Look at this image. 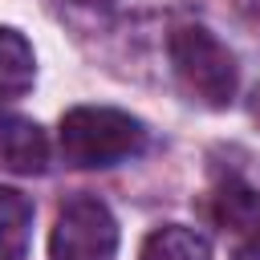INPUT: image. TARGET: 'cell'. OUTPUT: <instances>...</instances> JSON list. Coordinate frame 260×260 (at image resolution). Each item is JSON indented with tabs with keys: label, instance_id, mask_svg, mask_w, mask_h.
I'll list each match as a JSON object with an SVG mask.
<instances>
[{
	"label": "cell",
	"instance_id": "4",
	"mask_svg": "<svg viewBox=\"0 0 260 260\" xmlns=\"http://www.w3.org/2000/svg\"><path fill=\"white\" fill-rule=\"evenodd\" d=\"M0 167L16 175H41L49 167V138L37 122L0 110Z\"/></svg>",
	"mask_w": 260,
	"mask_h": 260
},
{
	"label": "cell",
	"instance_id": "3",
	"mask_svg": "<svg viewBox=\"0 0 260 260\" xmlns=\"http://www.w3.org/2000/svg\"><path fill=\"white\" fill-rule=\"evenodd\" d=\"M53 260H114L118 256V219L93 195H77L57 211L49 236Z\"/></svg>",
	"mask_w": 260,
	"mask_h": 260
},
{
	"label": "cell",
	"instance_id": "8",
	"mask_svg": "<svg viewBox=\"0 0 260 260\" xmlns=\"http://www.w3.org/2000/svg\"><path fill=\"white\" fill-rule=\"evenodd\" d=\"M138 260H211V244L195 228L167 223V228H158V232L146 236Z\"/></svg>",
	"mask_w": 260,
	"mask_h": 260
},
{
	"label": "cell",
	"instance_id": "5",
	"mask_svg": "<svg viewBox=\"0 0 260 260\" xmlns=\"http://www.w3.org/2000/svg\"><path fill=\"white\" fill-rule=\"evenodd\" d=\"M211 215L228 232H260V191L244 179H228L211 195Z\"/></svg>",
	"mask_w": 260,
	"mask_h": 260
},
{
	"label": "cell",
	"instance_id": "7",
	"mask_svg": "<svg viewBox=\"0 0 260 260\" xmlns=\"http://www.w3.org/2000/svg\"><path fill=\"white\" fill-rule=\"evenodd\" d=\"M28 236H32V203L20 191L0 187V260H24Z\"/></svg>",
	"mask_w": 260,
	"mask_h": 260
},
{
	"label": "cell",
	"instance_id": "1",
	"mask_svg": "<svg viewBox=\"0 0 260 260\" xmlns=\"http://www.w3.org/2000/svg\"><path fill=\"white\" fill-rule=\"evenodd\" d=\"M61 158L77 171L118 167L146 146V126L114 106H73L57 130Z\"/></svg>",
	"mask_w": 260,
	"mask_h": 260
},
{
	"label": "cell",
	"instance_id": "10",
	"mask_svg": "<svg viewBox=\"0 0 260 260\" xmlns=\"http://www.w3.org/2000/svg\"><path fill=\"white\" fill-rule=\"evenodd\" d=\"M252 118L260 122V85H256V93H252Z\"/></svg>",
	"mask_w": 260,
	"mask_h": 260
},
{
	"label": "cell",
	"instance_id": "2",
	"mask_svg": "<svg viewBox=\"0 0 260 260\" xmlns=\"http://www.w3.org/2000/svg\"><path fill=\"white\" fill-rule=\"evenodd\" d=\"M171 65H175L179 85L195 102H203L211 110L232 106L236 85H240V69L215 32H207L203 24H179L171 32Z\"/></svg>",
	"mask_w": 260,
	"mask_h": 260
},
{
	"label": "cell",
	"instance_id": "11",
	"mask_svg": "<svg viewBox=\"0 0 260 260\" xmlns=\"http://www.w3.org/2000/svg\"><path fill=\"white\" fill-rule=\"evenodd\" d=\"M73 4H106V0H73Z\"/></svg>",
	"mask_w": 260,
	"mask_h": 260
},
{
	"label": "cell",
	"instance_id": "6",
	"mask_svg": "<svg viewBox=\"0 0 260 260\" xmlns=\"http://www.w3.org/2000/svg\"><path fill=\"white\" fill-rule=\"evenodd\" d=\"M32 73H37L32 45L16 28H0V102H12L20 93H28Z\"/></svg>",
	"mask_w": 260,
	"mask_h": 260
},
{
	"label": "cell",
	"instance_id": "9",
	"mask_svg": "<svg viewBox=\"0 0 260 260\" xmlns=\"http://www.w3.org/2000/svg\"><path fill=\"white\" fill-rule=\"evenodd\" d=\"M232 260H260V240H256V244H244V248H240Z\"/></svg>",
	"mask_w": 260,
	"mask_h": 260
}]
</instances>
